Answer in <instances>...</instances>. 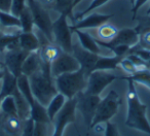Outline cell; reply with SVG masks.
I'll use <instances>...</instances> for the list:
<instances>
[{
    "mask_svg": "<svg viewBox=\"0 0 150 136\" xmlns=\"http://www.w3.org/2000/svg\"><path fill=\"white\" fill-rule=\"evenodd\" d=\"M0 110L1 113H6L11 115H17L18 117V108L17 103H16L15 97L13 95L6 96L1 100V105H0Z\"/></svg>",
    "mask_w": 150,
    "mask_h": 136,
    "instance_id": "27",
    "label": "cell"
},
{
    "mask_svg": "<svg viewBox=\"0 0 150 136\" xmlns=\"http://www.w3.org/2000/svg\"><path fill=\"white\" fill-rule=\"evenodd\" d=\"M79 69L80 65L76 58L70 53L62 52L50 65V74L54 78L61 74L70 73Z\"/></svg>",
    "mask_w": 150,
    "mask_h": 136,
    "instance_id": "10",
    "label": "cell"
},
{
    "mask_svg": "<svg viewBox=\"0 0 150 136\" xmlns=\"http://www.w3.org/2000/svg\"><path fill=\"white\" fill-rule=\"evenodd\" d=\"M72 55L76 58L80 65V68L88 78L93 71H94L95 65L98 61L100 55L92 53L90 51L82 48L80 44L73 43L72 46Z\"/></svg>",
    "mask_w": 150,
    "mask_h": 136,
    "instance_id": "13",
    "label": "cell"
},
{
    "mask_svg": "<svg viewBox=\"0 0 150 136\" xmlns=\"http://www.w3.org/2000/svg\"><path fill=\"white\" fill-rule=\"evenodd\" d=\"M129 2H131V4L133 5L134 3H135V0H129Z\"/></svg>",
    "mask_w": 150,
    "mask_h": 136,
    "instance_id": "46",
    "label": "cell"
},
{
    "mask_svg": "<svg viewBox=\"0 0 150 136\" xmlns=\"http://www.w3.org/2000/svg\"><path fill=\"white\" fill-rule=\"evenodd\" d=\"M67 101V98L62 94V93L58 92V94H56L54 96V98L50 100V102L46 106V111H47L48 119H50V123H52V121L54 120L56 115L61 111V109L63 108V106L65 105Z\"/></svg>",
    "mask_w": 150,
    "mask_h": 136,
    "instance_id": "21",
    "label": "cell"
},
{
    "mask_svg": "<svg viewBox=\"0 0 150 136\" xmlns=\"http://www.w3.org/2000/svg\"><path fill=\"white\" fill-rule=\"evenodd\" d=\"M140 33L137 28H125V29L118 30L115 37L110 41H103L100 39H96L98 44L103 48H109L115 46H127L129 48H133L134 46L139 42Z\"/></svg>",
    "mask_w": 150,
    "mask_h": 136,
    "instance_id": "11",
    "label": "cell"
},
{
    "mask_svg": "<svg viewBox=\"0 0 150 136\" xmlns=\"http://www.w3.org/2000/svg\"><path fill=\"white\" fill-rule=\"evenodd\" d=\"M147 1H149V0H135V3L133 4V9H132V14H133L134 20H135L138 11H139V9H141V6H143Z\"/></svg>",
    "mask_w": 150,
    "mask_h": 136,
    "instance_id": "39",
    "label": "cell"
},
{
    "mask_svg": "<svg viewBox=\"0 0 150 136\" xmlns=\"http://www.w3.org/2000/svg\"><path fill=\"white\" fill-rule=\"evenodd\" d=\"M108 1H110V0H94L92 3H91L90 5H88V7H86L84 11H80V13H78L77 15L74 17V21H78V20H81L83 17H86V16H88V14H91L93 11H95L96 9H98V7H101L103 6L104 4H106Z\"/></svg>",
    "mask_w": 150,
    "mask_h": 136,
    "instance_id": "30",
    "label": "cell"
},
{
    "mask_svg": "<svg viewBox=\"0 0 150 136\" xmlns=\"http://www.w3.org/2000/svg\"><path fill=\"white\" fill-rule=\"evenodd\" d=\"M40 40V39H39ZM62 48L59 46H57L54 42H52L45 38L44 41L40 40V48L38 50L40 59L43 65H52V63L60 56L62 53Z\"/></svg>",
    "mask_w": 150,
    "mask_h": 136,
    "instance_id": "15",
    "label": "cell"
},
{
    "mask_svg": "<svg viewBox=\"0 0 150 136\" xmlns=\"http://www.w3.org/2000/svg\"><path fill=\"white\" fill-rule=\"evenodd\" d=\"M20 22H21V31L22 32H32L34 28V21H33V16L28 7V5L25 7L21 15L19 16Z\"/></svg>",
    "mask_w": 150,
    "mask_h": 136,
    "instance_id": "25",
    "label": "cell"
},
{
    "mask_svg": "<svg viewBox=\"0 0 150 136\" xmlns=\"http://www.w3.org/2000/svg\"><path fill=\"white\" fill-rule=\"evenodd\" d=\"M121 80H127V115L125 125L132 129L139 130L150 135V123L147 119V105L140 101L135 82L127 75L121 76Z\"/></svg>",
    "mask_w": 150,
    "mask_h": 136,
    "instance_id": "1",
    "label": "cell"
},
{
    "mask_svg": "<svg viewBox=\"0 0 150 136\" xmlns=\"http://www.w3.org/2000/svg\"><path fill=\"white\" fill-rule=\"evenodd\" d=\"M116 80H121V76L105 70H95L88 76V83L83 92L91 95H100L106 87Z\"/></svg>",
    "mask_w": 150,
    "mask_h": 136,
    "instance_id": "7",
    "label": "cell"
},
{
    "mask_svg": "<svg viewBox=\"0 0 150 136\" xmlns=\"http://www.w3.org/2000/svg\"><path fill=\"white\" fill-rule=\"evenodd\" d=\"M19 46L22 50L28 53L37 52L40 48L39 37L32 32H20L19 34Z\"/></svg>",
    "mask_w": 150,
    "mask_h": 136,
    "instance_id": "17",
    "label": "cell"
},
{
    "mask_svg": "<svg viewBox=\"0 0 150 136\" xmlns=\"http://www.w3.org/2000/svg\"><path fill=\"white\" fill-rule=\"evenodd\" d=\"M129 78H131L133 82H135V84H141L143 86L147 87L148 89H150V71L148 69L140 70V71L136 72L135 74L131 76H127Z\"/></svg>",
    "mask_w": 150,
    "mask_h": 136,
    "instance_id": "28",
    "label": "cell"
},
{
    "mask_svg": "<svg viewBox=\"0 0 150 136\" xmlns=\"http://www.w3.org/2000/svg\"><path fill=\"white\" fill-rule=\"evenodd\" d=\"M15 97L16 103H17V108H18V117L22 120V121H25V120L29 119L30 115H31V110H30V105L28 103V101L26 100V98L23 96L21 92H20L19 88L16 90V92L13 95Z\"/></svg>",
    "mask_w": 150,
    "mask_h": 136,
    "instance_id": "23",
    "label": "cell"
},
{
    "mask_svg": "<svg viewBox=\"0 0 150 136\" xmlns=\"http://www.w3.org/2000/svg\"><path fill=\"white\" fill-rule=\"evenodd\" d=\"M105 124H106V126L104 129V136H120L116 125L110 123V121L106 122Z\"/></svg>",
    "mask_w": 150,
    "mask_h": 136,
    "instance_id": "35",
    "label": "cell"
},
{
    "mask_svg": "<svg viewBox=\"0 0 150 136\" xmlns=\"http://www.w3.org/2000/svg\"><path fill=\"white\" fill-rule=\"evenodd\" d=\"M26 6H27V0H13L11 14H13V16L19 18V16L25 9Z\"/></svg>",
    "mask_w": 150,
    "mask_h": 136,
    "instance_id": "33",
    "label": "cell"
},
{
    "mask_svg": "<svg viewBox=\"0 0 150 136\" xmlns=\"http://www.w3.org/2000/svg\"><path fill=\"white\" fill-rule=\"evenodd\" d=\"M34 126H35V122L33 121V119L29 117V119L25 120L23 124V128H22L21 135L20 136H33Z\"/></svg>",
    "mask_w": 150,
    "mask_h": 136,
    "instance_id": "34",
    "label": "cell"
},
{
    "mask_svg": "<svg viewBox=\"0 0 150 136\" xmlns=\"http://www.w3.org/2000/svg\"><path fill=\"white\" fill-rule=\"evenodd\" d=\"M24 121L17 115L0 113V126L9 136H20L23 128Z\"/></svg>",
    "mask_w": 150,
    "mask_h": 136,
    "instance_id": "16",
    "label": "cell"
},
{
    "mask_svg": "<svg viewBox=\"0 0 150 136\" xmlns=\"http://www.w3.org/2000/svg\"><path fill=\"white\" fill-rule=\"evenodd\" d=\"M32 94L38 102L47 106L54 96L58 94V89L54 84V78L50 74V65H41V69L29 78Z\"/></svg>",
    "mask_w": 150,
    "mask_h": 136,
    "instance_id": "2",
    "label": "cell"
},
{
    "mask_svg": "<svg viewBox=\"0 0 150 136\" xmlns=\"http://www.w3.org/2000/svg\"><path fill=\"white\" fill-rule=\"evenodd\" d=\"M118 66L122 69V71L125 72V73L127 74V76H131V75H133V74H135L136 72L139 71L137 67L135 66V64L133 63V61H132L127 55L121 59Z\"/></svg>",
    "mask_w": 150,
    "mask_h": 136,
    "instance_id": "31",
    "label": "cell"
},
{
    "mask_svg": "<svg viewBox=\"0 0 150 136\" xmlns=\"http://www.w3.org/2000/svg\"><path fill=\"white\" fill-rule=\"evenodd\" d=\"M88 83V78L80 68L79 70L70 73H64L54 78V84L60 93L68 99L76 97L81 91H84Z\"/></svg>",
    "mask_w": 150,
    "mask_h": 136,
    "instance_id": "3",
    "label": "cell"
},
{
    "mask_svg": "<svg viewBox=\"0 0 150 136\" xmlns=\"http://www.w3.org/2000/svg\"><path fill=\"white\" fill-rule=\"evenodd\" d=\"M146 16H150V5H149V9H148L147 11H146Z\"/></svg>",
    "mask_w": 150,
    "mask_h": 136,
    "instance_id": "44",
    "label": "cell"
},
{
    "mask_svg": "<svg viewBox=\"0 0 150 136\" xmlns=\"http://www.w3.org/2000/svg\"><path fill=\"white\" fill-rule=\"evenodd\" d=\"M13 0H0V11L11 13Z\"/></svg>",
    "mask_w": 150,
    "mask_h": 136,
    "instance_id": "40",
    "label": "cell"
},
{
    "mask_svg": "<svg viewBox=\"0 0 150 136\" xmlns=\"http://www.w3.org/2000/svg\"><path fill=\"white\" fill-rule=\"evenodd\" d=\"M78 136H81V135H80V134H78Z\"/></svg>",
    "mask_w": 150,
    "mask_h": 136,
    "instance_id": "50",
    "label": "cell"
},
{
    "mask_svg": "<svg viewBox=\"0 0 150 136\" xmlns=\"http://www.w3.org/2000/svg\"><path fill=\"white\" fill-rule=\"evenodd\" d=\"M113 14L111 15H102V14L91 13L86 18H82L81 20L75 22L73 25H71V30H84L90 29V28H98L101 25L107 23L110 19L113 18Z\"/></svg>",
    "mask_w": 150,
    "mask_h": 136,
    "instance_id": "14",
    "label": "cell"
},
{
    "mask_svg": "<svg viewBox=\"0 0 150 136\" xmlns=\"http://www.w3.org/2000/svg\"><path fill=\"white\" fill-rule=\"evenodd\" d=\"M147 69L150 71V61H148L147 62Z\"/></svg>",
    "mask_w": 150,
    "mask_h": 136,
    "instance_id": "45",
    "label": "cell"
},
{
    "mask_svg": "<svg viewBox=\"0 0 150 136\" xmlns=\"http://www.w3.org/2000/svg\"><path fill=\"white\" fill-rule=\"evenodd\" d=\"M27 5L33 16L34 26L47 38L54 42L52 37V21L45 7L40 3L39 0H27Z\"/></svg>",
    "mask_w": 150,
    "mask_h": 136,
    "instance_id": "5",
    "label": "cell"
},
{
    "mask_svg": "<svg viewBox=\"0 0 150 136\" xmlns=\"http://www.w3.org/2000/svg\"><path fill=\"white\" fill-rule=\"evenodd\" d=\"M136 28H137V30L139 31L140 34L145 31H150V16H146L144 18H141L139 25Z\"/></svg>",
    "mask_w": 150,
    "mask_h": 136,
    "instance_id": "36",
    "label": "cell"
},
{
    "mask_svg": "<svg viewBox=\"0 0 150 136\" xmlns=\"http://www.w3.org/2000/svg\"><path fill=\"white\" fill-rule=\"evenodd\" d=\"M68 16L60 14L59 18L52 22V37L54 42L62 48L63 52L72 54V30L68 24Z\"/></svg>",
    "mask_w": 150,
    "mask_h": 136,
    "instance_id": "6",
    "label": "cell"
},
{
    "mask_svg": "<svg viewBox=\"0 0 150 136\" xmlns=\"http://www.w3.org/2000/svg\"><path fill=\"white\" fill-rule=\"evenodd\" d=\"M0 105H1V99H0Z\"/></svg>",
    "mask_w": 150,
    "mask_h": 136,
    "instance_id": "49",
    "label": "cell"
},
{
    "mask_svg": "<svg viewBox=\"0 0 150 136\" xmlns=\"http://www.w3.org/2000/svg\"><path fill=\"white\" fill-rule=\"evenodd\" d=\"M54 9L59 14H66L69 17L73 11V0H56Z\"/></svg>",
    "mask_w": 150,
    "mask_h": 136,
    "instance_id": "29",
    "label": "cell"
},
{
    "mask_svg": "<svg viewBox=\"0 0 150 136\" xmlns=\"http://www.w3.org/2000/svg\"><path fill=\"white\" fill-rule=\"evenodd\" d=\"M127 54H134L136 56L140 57L143 61L145 62H148L150 61V50L149 48H143V46H139V44H136L134 46L133 48H129V53Z\"/></svg>",
    "mask_w": 150,
    "mask_h": 136,
    "instance_id": "32",
    "label": "cell"
},
{
    "mask_svg": "<svg viewBox=\"0 0 150 136\" xmlns=\"http://www.w3.org/2000/svg\"><path fill=\"white\" fill-rule=\"evenodd\" d=\"M82 0H74V1H73V9H74L75 6H76V5L78 4V3H80L81 2Z\"/></svg>",
    "mask_w": 150,
    "mask_h": 136,
    "instance_id": "43",
    "label": "cell"
},
{
    "mask_svg": "<svg viewBox=\"0 0 150 136\" xmlns=\"http://www.w3.org/2000/svg\"><path fill=\"white\" fill-rule=\"evenodd\" d=\"M138 44L150 50V31H145L140 34V39Z\"/></svg>",
    "mask_w": 150,
    "mask_h": 136,
    "instance_id": "38",
    "label": "cell"
},
{
    "mask_svg": "<svg viewBox=\"0 0 150 136\" xmlns=\"http://www.w3.org/2000/svg\"><path fill=\"white\" fill-rule=\"evenodd\" d=\"M39 1L44 7L48 6V7H50V9H54V3H56V0H39Z\"/></svg>",
    "mask_w": 150,
    "mask_h": 136,
    "instance_id": "41",
    "label": "cell"
},
{
    "mask_svg": "<svg viewBox=\"0 0 150 136\" xmlns=\"http://www.w3.org/2000/svg\"><path fill=\"white\" fill-rule=\"evenodd\" d=\"M73 32L76 33L78 37V40H79V44L86 50L90 51L92 53H95V54H101V46L98 44L96 38L93 37L91 34H88V32H84L83 30H74Z\"/></svg>",
    "mask_w": 150,
    "mask_h": 136,
    "instance_id": "20",
    "label": "cell"
},
{
    "mask_svg": "<svg viewBox=\"0 0 150 136\" xmlns=\"http://www.w3.org/2000/svg\"><path fill=\"white\" fill-rule=\"evenodd\" d=\"M1 82H2V85L0 88V99L2 100L4 97L13 95V93L16 92V90L18 89V78H16L5 67L4 75Z\"/></svg>",
    "mask_w": 150,
    "mask_h": 136,
    "instance_id": "19",
    "label": "cell"
},
{
    "mask_svg": "<svg viewBox=\"0 0 150 136\" xmlns=\"http://www.w3.org/2000/svg\"><path fill=\"white\" fill-rule=\"evenodd\" d=\"M47 125L45 123H35L33 136H46L47 135Z\"/></svg>",
    "mask_w": 150,
    "mask_h": 136,
    "instance_id": "37",
    "label": "cell"
},
{
    "mask_svg": "<svg viewBox=\"0 0 150 136\" xmlns=\"http://www.w3.org/2000/svg\"><path fill=\"white\" fill-rule=\"evenodd\" d=\"M117 32H118V29L115 26L107 23L101 25L100 27H98V30H97V34H98L99 38H100V40H103V41L112 40L117 34Z\"/></svg>",
    "mask_w": 150,
    "mask_h": 136,
    "instance_id": "24",
    "label": "cell"
},
{
    "mask_svg": "<svg viewBox=\"0 0 150 136\" xmlns=\"http://www.w3.org/2000/svg\"><path fill=\"white\" fill-rule=\"evenodd\" d=\"M2 34H3V31H1V30H0V37L2 36Z\"/></svg>",
    "mask_w": 150,
    "mask_h": 136,
    "instance_id": "48",
    "label": "cell"
},
{
    "mask_svg": "<svg viewBox=\"0 0 150 136\" xmlns=\"http://www.w3.org/2000/svg\"><path fill=\"white\" fill-rule=\"evenodd\" d=\"M0 26L1 28H18L21 29V22L20 19L11 13L0 11Z\"/></svg>",
    "mask_w": 150,
    "mask_h": 136,
    "instance_id": "26",
    "label": "cell"
},
{
    "mask_svg": "<svg viewBox=\"0 0 150 136\" xmlns=\"http://www.w3.org/2000/svg\"><path fill=\"white\" fill-rule=\"evenodd\" d=\"M0 66H5L4 63H2V62H1V61H0Z\"/></svg>",
    "mask_w": 150,
    "mask_h": 136,
    "instance_id": "47",
    "label": "cell"
},
{
    "mask_svg": "<svg viewBox=\"0 0 150 136\" xmlns=\"http://www.w3.org/2000/svg\"><path fill=\"white\" fill-rule=\"evenodd\" d=\"M4 70H5V66H0V80H2L3 75H4Z\"/></svg>",
    "mask_w": 150,
    "mask_h": 136,
    "instance_id": "42",
    "label": "cell"
},
{
    "mask_svg": "<svg viewBox=\"0 0 150 136\" xmlns=\"http://www.w3.org/2000/svg\"><path fill=\"white\" fill-rule=\"evenodd\" d=\"M123 57L119 56H113V57H105L100 56L97 61L96 65H95L94 71L95 70H105V71H110V70L117 69V67L119 65V62L121 61Z\"/></svg>",
    "mask_w": 150,
    "mask_h": 136,
    "instance_id": "22",
    "label": "cell"
},
{
    "mask_svg": "<svg viewBox=\"0 0 150 136\" xmlns=\"http://www.w3.org/2000/svg\"><path fill=\"white\" fill-rule=\"evenodd\" d=\"M0 30H1V26H0Z\"/></svg>",
    "mask_w": 150,
    "mask_h": 136,
    "instance_id": "51",
    "label": "cell"
},
{
    "mask_svg": "<svg viewBox=\"0 0 150 136\" xmlns=\"http://www.w3.org/2000/svg\"><path fill=\"white\" fill-rule=\"evenodd\" d=\"M121 105V98L114 90H111L106 97L101 98V101L97 107L94 120L91 125V129L98 124H103L110 121L117 113Z\"/></svg>",
    "mask_w": 150,
    "mask_h": 136,
    "instance_id": "4",
    "label": "cell"
},
{
    "mask_svg": "<svg viewBox=\"0 0 150 136\" xmlns=\"http://www.w3.org/2000/svg\"><path fill=\"white\" fill-rule=\"evenodd\" d=\"M73 1H74V0H73Z\"/></svg>",
    "mask_w": 150,
    "mask_h": 136,
    "instance_id": "52",
    "label": "cell"
},
{
    "mask_svg": "<svg viewBox=\"0 0 150 136\" xmlns=\"http://www.w3.org/2000/svg\"><path fill=\"white\" fill-rule=\"evenodd\" d=\"M76 99H77L76 109H78L81 113L86 126L88 127V129H91V125L94 120L97 107L101 101L100 95L86 94L83 91H81L76 95Z\"/></svg>",
    "mask_w": 150,
    "mask_h": 136,
    "instance_id": "9",
    "label": "cell"
},
{
    "mask_svg": "<svg viewBox=\"0 0 150 136\" xmlns=\"http://www.w3.org/2000/svg\"><path fill=\"white\" fill-rule=\"evenodd\" d=\"M76 103H77L76 97L72 99H68L66 101L63 108L61 109V111L56 115L54 120L52 121L54 126L52 136H63L67 126L69 124H74L76 122V115H75Z\"/></svg>",
    "mask_w": 150,
    "mask_h": 136,
    "instance_id": "8",
    "label": "cell"
},
{
    "mask_svg": "<svg viewBox=\"0 0 150 136\" xmlns=\"http://www.w3.org/2000/svg\"><path fill=\"white\" fill-rule=\"evenodd\" d=\"M41 65L42 62L38 51L30 53L26 58V60L24 61L23 65H22V74L30 78L31 75H33L34 73H36L41 69Z\"/></svg>",
    "mask_w": 150,
    "mask_h": 136,
    "instance_id": "18",
    "label": "cell"
},
{
    "mask_svg": "<svg viewBox=\"0 0 150 136\" xmlns=\"http://www.w3.org/2000/svg\"><path fill=\"white\" fill-rule=\"evenodd\" d=\"M29 54L30 53L22 50L20 46L17 48H9L4 52L5 67L16 78H20L22 75V65Z\"/></svg>",
    "mask_w": 150,
    "mask_h": 136,
    "instance_id": "12",
    "label": "cell"
}]
</instances>
